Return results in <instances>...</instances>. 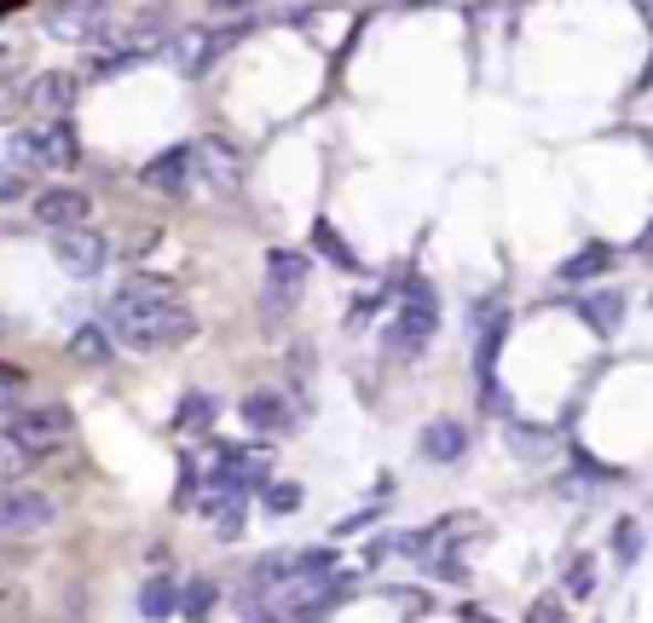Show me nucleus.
<instances>
[{
  "instance_id": "obj_12",
  "label": "nucleus",
  "mask_w": 653,
  "mask_h": 623,
  "mask_svg": "<svg viewBox=\"0 0 653 623\" xmlns=\"http://www.w3.org/2000/svg\"><path fill=\"white\" fill-rule=\"evenodd\" d=\"M23 104H30L41 122L75 116V104H82V75L75 70H41V75H30V87H23Z\"/></svg>"
},
{
  "instance_id": "obj_20",
  "label": "nucleus",
  "mask_w": 653,
  "mask_h": 623,
  "mask_svg": "<svg viewBox=\"0 0 653 623\" xmlns=\"http://www.w3.org/2000/svg\"><path fill=\"white\" fill-rule=\"evenodd\" d=\"M313 249H318L324 260H330L336 272H347V277H359V272H365V266H359V254L347 249V237L336 231V220H313Z\"/></svg>"
},
{
  "instance_id": "obj_9",
  "label": "nucleus",
  "mask_w": 653,
  "mask_h": 623,
  "mask_svg": "<svg viewBox=\"0 0 653 623\" xmlns=\"http://www.w3.org/2000/svg\"><path fill=\"white\" fill-rule=\"evenodd\" d=\"M307 254L301 249H272L266 254V289H261V306L272 312V318H289V306L301 300V289H307Z\"/></svg>"
},
{
  "instance_id": "obj_2",
  "label": "nucleus",
  "mask_w": 653,
  "mask_h": 623,
  "mask_svg": "<svg viewBox=\"0 0 653 623\" xmlns=\"http://www.w3.org/2000/svg\"><path fill=\"white\" fill-rule=\"evenodd\" d=\"M7 162L23 173H70L82 162V139H75V122H35V127H12L7 139Z\"/></svg>"
},
{
  "instance_id": "obj_28",
  "label": "nucleus",
  "mask_w": 653,
  "mask_h": 623,
  "mask_svg": "<svg viewBox=\"0 0 653 623\" xmlns=\"http://www.w3.org/2000/svg\"><path fill=\"white\" fill-rule=\"evenodd\" d=\"M261 508H266V514H301V485H295V479H266Z\"/></svg>"
},
{
  "instance_id": "obj_24",
  "label": "nucleus",
  "mask_w": 653,
  "mask_h": 623,
  "mask_svg": "<svg viewBox=\"0 0 653 623\" xmlns=\"http://www.w3.org/2000/svg\"><path fill=\"white\" fill-rule=\"evenodd\" d=\"M509 451L520 462H544L549 451H556V433L549 427H533V422H509Z\"/></svg>"
},
{
  "instance_id": "obj_14",
  "label": "nucleus",
  "mask_w": 653,
  "mask_h": 623,
  "mask_svg": "<svg viewBox=\"0 0 653 623\" xmlns=\"http://www.w3.org/2000/svg\"><path fill=\"white\" fill-rule=\"evenodd\" d=\"M504 335H509V312H504V300H486L481 312H474V370H481V381H492L497 352H504Z\"/></svg>"
},
{
  "instance_id": "obj_16",
  "label": "nucleus",
  "mask_w": 653,
  "mask_h": 623,
  "mask_svg": "<svg viewBox=\"0 0 653 623\" xmlns=\"http://www.w3.org/2000/svg\"><path fill=\"white\" fill-rule=\"evenodd\" d=\"M417 451H422V462L451 467V462L468 456V427L457 422V415H434V422L417 433Z\"/></svg>"
},
{
  "instance_id": "obj_32",
  "label": "nucleus",
  "mask_w": 653,
  "mask_h": 623,
  "mask_svg": "<svg viewBox=\"0 0 653 623\" xmlns=\"http://www.w3.org/2000/svg\"><path fill=\"white\" fill-rule=\"evenodd\" d=\"M209 606H214V583H209V578H197V583H186V589H180V612L203 617Z\"/></svg>"
},
{
  "instance_id": "obj_31",
  "label": "nucleus",
  "mask_w": 653,
  "mask_h": 623,
  "mask_svg": "<svg viewBox=\"0 0 653 623\" xmlns=\"http://www.w3.org/2000/svg\"><path fill=\"white\" fill-rule=\"evenodd\" d=\"M197 490H203V474H197V462L180 456V485H173V508H197Z\"/></svg>"
},
{
  "instance_id": "obj_4",
  "label": "nucleus",
  "mask_w": 653,
  "mask_h": 623,
  "mask_svg": "<svg viewBox=\"0 0 653 623\" xmlns=\"http://www.w3.org/2000/svg\"><path fill=\"white\" fill-rule=\"evenodd\" d=\"M110 0H46L41 7V35H53L64 46H93L110 30Z\"/></svg>"
},
{
  "instance_id": "obj_10",
  "label": "nucleus",
  "mask_w": 653,
  "mask_h": 623,
  "mask_svg": "<svg viewBox=\"0 0 653 623\" xmlns=\"http://www.w3.org/2000/svg\"><path fill=\"white\" fill-rule=\"evenodd\" d=\"M30 214L41 231H75V225H93V197L82 186H41L30 197Z\"/></svg>"
},
{
  "instance_id": "obj_22",
  "label": "nucleus",
  "mask_w": 653,
  "mask_h": 623,
  "mask_svg": "<svg viewBox=\"0 0 653 623\" xmlns=\"http://www.w3.org/2000/svg\"><path fill=\"white\" fill-rule=\"evenodd\" d=\"M579 312H584V324H590L596 335H619V329H624V295H619V289L584 295V300H579Z\"/></svg>"
},
{
  "instance_id": "obj_6",
  "label": "nucleus",
  "mask_w": 653,
  "mask_h": 623,
  "mask_svg": "<svg viewBox=\"0 0 653 623\" xmlns=\"http://www.w3.org/2000/svg\"><path fill=\"white\" fill-rule=\"evenodd\" d=\"M249 30H255V18L232 23V30H180V35L168 41V59L186 70V82H197V75H209L220 52H225V46H238Z\"/></svg>"
},
{
  "instance_id": "obj_26",
  "label": "nucleus",
  "mask_w": 653,
  "mask_h": 623,
  "mask_svg": "<svg viewBox=\"0 0 653 623\" xmlns=\"http://www.w3.org/2000/svg\"><path fill=\"white\" fill-rule=\"evenodd\" d=\"M23 404H30V381H23V370H12V363H0V422H12Z\"/></svg>"
},
{
  "instance_id": "obj_36",
  "label": "nucleus",
  "mask_w": 653,
  "mask_h": 623,
  "mask_svg": "<svg viewBox=\"0 0 653 623\" xmlns=\"http://www.w3.org/2000/svg\"><path fill=\"white\" fill-rule=\"evenodd\" d=\"M526 623H567V612L556 606V601H549V594H544V601H533V612H526Z\"/></svg>"
},
{
  "instance_id": "obj_7",
  "label": "nucleus",
  "mask_w": 653,
  "mask_h": 623,
  "mask_svg": "<svg viewBox=\"0 0 653 623\" xmlns=\"http://www.w3.org/2000/svg\"><path fill=\"white\" fill-rule=\"evenodd\" d=\"M53 260L64 266V277H75V283H93V277H105V266H110V237H105L98 225L53 231Z\"/></svg>"
},
{
  "instance_id": "obj_30",
  "label": "nucleus",
  "mask_w": 653,
  "mask_h": 623,
  "mask_svg": "<svg viewBox=\"0 0 653 623\" xmlns=\"http://www.w3.org/2000/svg\"><path fill=\"white\" fill-rule=\"evenodd\" d=\"M636 555H642V526L636 519H619L613 526V566H636Z\"/></svg>"
},
{
  "instance_id": "obj_18",
  "label": "nucleus",
  "mask_w": 653,
  "mask_h": 623,
  "mask_svg": "<svg viewBox=\"0 0 653 623\" xmlns=\"http://www.w3.org/2000/svg\"><path fill=\"white\" fill-rule=\"evenodd\" d=\"M613 260H619L613 243H584L579 254H567V260H561L556 277H561V283H596L601 272H613Z\"/></svg>"
},
{
  "instance_id": "obj_19",
  "label": "nucleus",
  "mask_w": 653,
  "mask_h": 623,
  "mask_svg": "<svg viewBox=\"0 0 653 623\" xmlns=\"http://www.w3.org/2000/svg\"><path fill=\"white\" fill-rule=\"evenodd\" d=\"M238 410H243V422L255 427V433H284V427H289V399H284V393H272V387L249 393Z\"/></svg>"
},
{
  "instance_id": "obj_13",
  "label": "nucleus",
  "mask_w": 653,
  "mask_h": 623,
  "mask_svg": "<svg viewBox=\"0 0 653 623\" xmlns=\"http://www.w3.org/2000/svg\"><path fill=\"white\" fill-rule=\"evenodd\" d=\"M110 300L134 306V312H180L186 306V289L173 277H162V272H128V277L116 283Z\"/></svg>"
},
{
  "instance_id": "obj_27",
  "label": "nucleus",
  "mask_w": 653,
  "mask_h": 623,
  "mask_svg": "<svg viewBox=\"0 0 653 623\" xmlns=\"http://www.w3.org/2000/svg\"><path fill=\"white\" fill-rule=\"evenodd\" d=\"M561 589L572 594V601H590V594H596V560L590 555H572L567 571H561Z\"/></svg>"
},
{
  "instance_id": "obj_1",
  "label": "nucleus",
  "mask_w": 653,
  "mask_h": 623,
  "mask_svg": "<svg viewBox=\"0 0 653 623\" xmlns=\"http://www.w3.org/2000/svg\"><path fill=\"white\" fill-rule=\"evenodd\" d=\"M105 329L128 352H168V347L197 341V312L191 306H180V312H134V306L110 300L105 306Z\"/></svg>"
},
{
  "instance_id": "obj_8",
  "label": "nucleus",
  "mask_w": 653,
  "mask_h": 623,
  "mask_svg": "<svg viewBox=\"0 0 653 623\" xmlns=\"http://www.w3.org/2000/svg\"><path fill=\"white\" fill-rule=\"evenodd\" d=\"M59 519V503L35 485H0V537H35Z\"/></svg>"
},
{
  "instance_id": "obj_37",
  "label": "nucleus",
  "mask_w": 653,
  "mask_h": 623,
  "mask_svg": "<svg viewBox=\"0 0 653 623\" xmlns=\"http://www.w3.org/2000/svg\"><path fill=\"white\" fill-rule=\"evenodd\" d=\"M388 306V295H365V300H354V324H365V318H376V312Z\"/></svg>"
},
{
  "instance_id": "obj_35",
  "label": "nucleus",
  "mask_w": 653,
  "mask_h": 623,
  "mask_svg": "<svg viewBox=\"0 0 653 623\" xmlns=\"http://www.w3.org/2000/svg\"><path fill=\"white\" fill-rule=\"evenodd\" d=\"M23 59H30V46H23V41H0V75H18Z\"/></svg>"
},
{
  "instance_id": "obj_25",
  "label": "nucleus",
  "mask_w": 653,
  "mask_h": 623,
  "mask_svg": "<svg viewBox=\"0 0 653 623\" xmlns=\"http://www.w3.org/2000/svg\"><path fill=\"white\" fill-rule=\"evenodd\" d=\"M139 612L145 617H173V612H180V589H173L168 578H150V583H139Z\"/></svg>"
},
{
  "instance_id": "obj_29",
  "label": "nucleus",
  "mask_w": 653,
  "mask_h": 623,
  "mask_svg": "<svg viewBox=\"0 0 653 623\" xmlns=\"http://www.w3.org/2000/svg\"><path fill=\"white\" fill-rule=\"evenodd\" d=\"M18 617H30V589L0 571V623H18Z\"/></svg>"
},
{
  "instance_id": "obj_23",
  "label": "nucleus",
  "mask_w": 653,
  "mask_h": 623,
  "mask_svg": "<svg viewBox=\"0 0 653 623\" xmlns=\"http://www.w3.org/2000/svg\"><path fill=\"white\" fill-rule=\"evenodd\" d=\"M214 415H220V399L214 393H186L180 410H173V427H180V433H209Z\"/></svg>"
},
{
  "instance_id": "obj_15",
  "label": "nucleus",
  "mask_w": 653,
  "mask_h": 623,
  "mask_svg": "<svg viewBox=\"0 0 653 623\" xmlns=\"http://www.w3.org/2000/svg\"><path fill=\"white\" fill-rule=\"evenodd\" d=\"M197 168H203V179L214 191H238L243 186V150L232 139H220V134L197 139Z\"/></svg>"
},
{
  "instance_id": "obj_11",
  "label": "nucleus",
  "mask_w": 653,
  "mask_h": 623,
  "mask_svg": "<svg viewBox=\"0 0 653 623\" xmlns=\"http://www.w3.org/2000/svg\"><path fill=\"white\" fill-rule=\"evenodd\" d=\"M197 179H203V168H197V145H168L139 168V186L162 191V197H186Z\"/></svg>"
},
{
  "instance_id": "obj_40",
  "label": "nucleus",
  "mask_w": 653,
  "mask_h": 623,
  "mask_svg": "<svg viewBox=\"0 0 653 623\" xmlns=\"http://www.w3.org/2000/svg\"><path fill=\"white\" fill-rule=\"evenodd\" d=\"M12 329H18V324H12V318H0V335H12Z\"/></svg>"
},
{
  "instance_id": "obj_33",
  "label": "nucleus",
  "mask_w": 653,
  "mask_h": 623,
  "mask_svg": "<svg viewBox=\"0 0 653 623\" xmlns=\"http://www.w3.org/2000/svg\"><path fill=\"white\" fill-rule=\"evenodd\" d=\"M23 191H30V173H23V168H12V162H0V208H7V202H18Z\"/></svg>"
},
{
  "instance_id": "obj_21",
  "label": "nucleus",
  "mask_w": 653,
  "mask_h": 623,
  "mask_svg": "<svg viewBox=\"0 0 653 623\" xmlns=\"http://www.w3.org/2000/svg\"><path fill=\"white\" fill-rule=\"evenodd\" d=\"M35 462H41V456H35L30 445H23V439H18L7 422H0V485H23Z\"/></svg>"
},
{
  "instance_id": "obj_17",
  "label": "nucleus",
  "mask_w": 653,
  "mask_h": 623,
  "mask_svg": "<svg viewBox=\"0 0 653 623\" xmlns=\"http://www.w3.org/2000/svg\"><path fill=\"white\" fill-rule=\"evenodd\" d=\"M70 358L82 363V370H105V363H116V335L105 324H82L70 335Z\"/></svg>"
},
{
  "instance_id": "obj_39",
  "label": "nucleus",
  "mask_w": 653,
  "mask_h": 623,
  "mask_svg": "<svg viewBox=\"0 0 653 623\" xmlns=\"http://www.w3.org/2000/svg\"><path fill=\"white\" fill-rule=\"evenodd\" d=\"M636 254L647 260V266H653V220H647V231H642V237H636Z\"/></svg>"
},
{
  "instance_id": "obj_34",
  "label": "nucleus",
  "mask_w": 653,
  "mask_h": 623,
  "mask_svg": "<svg viewBox=\"0 0 653 623\" xmlns=\"http://www.w3.org/2000/svg\"><path fill=\"white\" fill-rule=\"evenodd\" d=\"M23 110V87L12 82V75H0V122H12Z\"/></svg>"
},
{
  "instance_id": "obj_3",
  "label": "nucleus",
  "mask_w": 653,
  "mask_h": 623,
  "mask_svg": "<svg viewBox=\"0 0 653 623\" xmlns=\"http://www.w3.org/2000/svg\"><path fill=\"white\" fill-rule=\"evenodd\" d=\"M440 335V300H434V283H411L406 289V300H399V318H393V329H388V352L406 363V358H417V352H429V341Z\"/></svg>"
},
{
  "instance_id": "obj_5",
  "label": "nucleus",
  "mask_w": 653,
  "mask_h": 623,
  "mask_svg": "<svg viewBox=\"0 0 653 623\" xmlns=\"http://www.w3.org/2000/svg\"><path fill=\"white\" fill-rule=\"evenodd\" d=\"M7 427H12L35 456H59V451H70V439H75V410H70L64 399H41V404H23Z\"/></svg>"
},
{
  "instance_id": "obj_38",
  "label": "nucleus",
  "mask_w": 653,
  "mask_h": 623,
  "mask_svg": "<svg viewBox=\"0 0 653 623\" xmlns=\"http://www.w3.org/2000/svg\"><path fill=\"white\" fill-rule=\"evenodd\" d=\"M209 12H238V18H249V12H255V0H209Z\"/></svg>"
}]
</instances>
